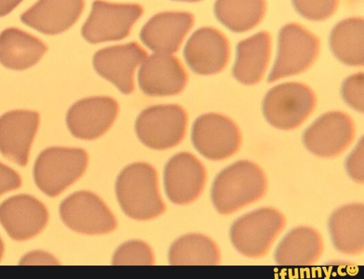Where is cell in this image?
Here are the masks:
<instances>
[{"mask_svg":"<svg viewBox=\"0 0 364 279\" xmlns=\"http://www.w3.org/2000/svg\"><path fill=\"white\" fill-rule=\"evenodd\" d=\"M147 56L136 42L109 46L97 50L92 60L96 72L125 94L134 89L135 69Z\"/></svg>","mask_w":364,"mask_h":279,"instance_id":"cell-14","label":"cell"},{"mask_svg":"<svg viewBox=\"0 0 364 279\" xmlns=\"http://www.w3.org/2000/svg\"><path fill=\"white\" fill-rule=\"evenodd\" d=\"M116 193L122 210L132 219L149 220L166 210L156 171L148 163H135L124 168L117 180Z\"/></svg>","mask_w":364,"mask_h":279,"instance_id":"cell-2","label":"cell"},{"mask_svg":"<svg viewBox=\"0 0 364 279\" xmlns=\"http://www.w3.org/2000/svg\"><path fill=\"white\" fill-rule=\"evenodd\" d=\"M355 135L352 118L342 111H331L317 119L304 133L305 147L322 158H333L343 153Z\"/></svg>","mask_w":364,"mask_h":279,"instance_id":"cell-11","label":"cell"},{"mask_svg":"<svg viewBox=\"0 0 364 279\" xmlns=\"http://www.w3.org/2000/svg\"><path fill=\"white\" fill-rule=\"evenodd\" d=\"M285 225V217L279 210L262 207L236 219L230 227V237L240 253L260 258L269 252Z\"/></svg>","mask_w":364,"mask_h":279,"instance_id":"cell-3","label":"cell"},{"mask_svg":"<svg viewBox=\"0 0 364 279\" xmlns=\"http://www.w3.org/2000/svg\"><path fill=\"white\" fill-rule=\"evenodd\" d=\"M320 48L318 38L299 23H291L282 28L278 54L267 81L304 72L316 60Z\"/></svg>","mask_w":364,"mask_h":279,"instance_id":"cell-7","label":"cell"},{"mask_svg":"<svg viewBox=\"0 0 364 279\" xmlns=\"http://www.w3.org/2000/svg\"><path fill=\"white\" fill-rule=\"evenodd\" d=\"M193 23L194 16L190 12H161L145 23L141 30L140 38L153 51L176 53Z\"/></svg>","mask_w":364,"mask_h":279,"instance_id":"cell-19","label":"cell"},{"mask_svg":"<svg viewBox=\"0 0 364 279\" xmlns=\"http://www.w3.org/2000/svg\"><path fill=\"white\" fill-rule=\"evenodd\" d=\"M173 1H186V2H198L201 0H173Z\"/></svg>","mask_w":364,"mask_h":279,"instance_id":"cell-34","label":"cell"},{"mask_svg":"<svg viewBox=\"0 0 364 279\" xmlns=\"http://www.w3.org/2000/svg\"><path fill=\"white\" fill-rule=\"evenodd\" d=\"M230 48L226 36L212 27L196 31L188 40L183 56L196 74L210 75L221 72L227 65Z\"/></svg>","mask_w":364,"mask_h":279,"instance_id":"cell-13","label":"cell"},{"mask_svg":"<svg viewBox=\"0 0 364 279\" xmlns=\"http://www.w3.org/2000/svg\"><path fill=\"white\" fill-rule=\"evenodd\" d=\"M323 241L320 233L309 226L291 229L278 245L274 258L280 266L314 265L323 254Z\"/></svg>","mask_w":364,"mask_h":279,"instance_id":"cell-22","label":"cell"},{"mask_svg":"<svg viewBox=\"0 0 364 279\" xmlns=\"http://www.w3.org/2000/svg\"><path fill=\"white\" fill-rule=\"evenodd\" d=\"M119 112L117 102L111 97L95 96L82 99L68 110L66 122L76 138L93 140L106 133Z\"/></svg>","mask_w":364,"mask_h":279,"instance_id":"cell-12","label":"cell"},{"mask_svg":"<svg viewBox=\"0 0 364 279\" xmlns=\"http://www.w3.org/2000/svg\"><path fill=\"white\" fill-rule=\"evenodd\" d=\"M21 185L19 175L13 169L0 163V195L16 190Z\"/></svg>","mask_w":364,"mask_h":279,"instance_id":"cell-31","label":"cell"},{"mask_svg":"<svg viewBox=\"0 0 364 279\" xmlns=\"http://www.w3.org/2000/svg\"><path fill=\"white\" fill-rule=\"evenodd\" d=\"M267 187V178L262 168L252 161L241 160L216 176L211 198L216 210L227 215L261 199Z\"/></svg>","mask_w":364,"mask_h":279,"instance_id":"cell-1","label":"cell"},{"mask_svg":"<svg viewBox=\"0 0 364 279\" xmlns=\"http://www.w3.org/2000/svg\"><path fill=\"white\" fill-rule=\"evenodd\" d=\"M272 48V38L261 31L240 41L237 46V58L233 75L240 82L251 85L258 83L267 70Z\"/></svg>","mask_w":364,"mask_h":279,"instance_id":"cell-23","label":"cell"},{"mask_svg":"<svg viewBox=\"0 0 364 279\" xmlns=\"http://www.w3.org/2000/svg\"><path fill=\"white\" fill-rule=\"evenodd\" d=\"M296 11L311 21H323L336 11L339 0H292Z\"/></svg>","mask_w":364,"mask_h":279,"instance_id":"cell-29","label":"cell"},{"mask_svg":"<svg viewBox=\"0 0 364 279\" xmlns=\"http://www.w3.org/2000/svg\"><path fill=\"white\" fill-rule=\"evenodd\" d=\"M188 116L178 104L149 106L138 116L135 130L146 146L165 150L179 144L186 134Z\"/></svg>","mask_w":364,"mask_h":279,"instance_id":"cell-6","label":"cell"},{"mask_svg":"<svg viewBox=\"0 0 364 279\" xmlns=\"http://www.w3.org/2000/svg\"><path fill=\"white\" fill-rule=\"evenodd\" d=\"M364 75L363 72L348 77L343 82L342 94L346 102L355 110L363 112Z\"/></svg>","mask_w":364,"mask_h":279,"instance_id":"cell-30","label":"cell"},{"mask_svg":"<svg viewBox=\"0 0 364 279\" xmlns=\"http://www.w3.org/2000/svg\"><path fill=\"white\" fill-rule=\"evenodd\" d=\"M330 45L334 55L350 66L364 63V21L351 17L337 23L330 35Z\"/></svg>","mask_w":364,"mask_h":279,"instance_id":"cell-25","label":"cell"},{"mask_svg":"<svg viewBox=\"0 0 364 279\" xmlns=\"http://www.w3.org/2000/svg\"><path fill=\"white\" fill-rule=\"evenodd\" d=\"M4 243L0 237V260L2 258V256L4 254Z\"/></svg>","mask_w":364,"mask_h":279,"instance_id":"cell-33","label":"cell"},{"mask_svg":"<svg viewBox=\"0 0 364 279\" xmlns=\"http://www.w3.org/2000/svg\"><path fill=\"white\" fill-rule=\"evenodd\" d=\"M143 11L142 6L138 4H115L95 0L82 26V35L91 43L122 40L129 34Z\"/></svg>","mask_w":364,"mask_h":279,"instance_id":"cell-8","label":"cell"},{"mask_svg":"<svg viewBox=\"0 0 364 279\" xmlns=\"http://www.w3.org/2000/svg\"><path fill=\"white\" fill-rule=\"evenodd\" d=\"M206 177L205 168L196 156L187 152L179 153L165 167L166 195L175 204L191 203L201 195Z\"/></svg>","mask_w":364,"mask_h":279,"instance_id":"cell-15","label":"cell"},{"mask_svg":"<svg viewBox=\"0 0 364 279\" xmlns=\"http://www.w3.org/2000/svg\"><path fill=\"white\" fill-rule=\"evenodd\" d=\"M138 81L141 90L145 94L171 96L183 90L188 75L176 57L156 53L149 56L141 66Z\"/></svg>","mask_w":364,"mask_h":279,"instance_id":"cell-17","label":"cell"},{"mask_svg":"<svg viewBox=\"0 0 364 279\" xmlns=\"http://www.w3.org/2000/svg\"><path fill=\"white\" fill-rule=\"evenodd\" d=\"M334 247L348 255H358L364 250V205L345 204L336 209L328 221Z\"/></svg>","mask_w":364,"mask_h":279,"instance_id":"cell-21","label":"cell"},{"mask_svg":"<svg viewBox=\"0 0 364 279\" xmlns=\"http://www.w3.org/2000/svg\"><path fill=\"white\" fill-rule=\"evenodd\" d=\"M191 139L194 147L204 157L221 160L239 151L242 138L238 126L231 119L220 114L208 113L194 121Z\"/></svg>","mask_w":364,"mask_h":279,"instance_id":"cell-9","label":"cell"},{"mask_svg":"<svg viewBox=\"0 0 364 279\" xmlns=\"http://www.w3.org/2000/svg\"><path fill=\"white\" fill-rule=\"evenodd\" d=\"M39 124V114L14 110L0 117V151L21 166L26 165L29 150Z\"/></svg>","mask_w":364,"mask_h":279,"instance_id":"cell-18","label":"cell"},{"mask_svg":"<svg viewBox=\"0 0 364 279\" xmlns=\"http://www.w3.org/2000/svg\"><path fill=\"white\" fill-rule=\"evenodd\" d=\"M63 221L70 229L85 234H104L117 228V219L104 201L89 191L76 192L60 206Z\"/></svg>","mask_w":364,"mask_h":279,"instance_id":"cell-10","label":"cell"},{"mask_svg":"<svg viewBox=\"0 0 364 279\" xmlns=\"http://www.w3.org/2000/svg\"><path fill=\"white\" fill-rule=\"evenodd\" d=\"M47 50L41 40L18 28H6L0 34V62L9 69L22 70L33 66Z\"/></svg>","mask_w":364,"mask_h":279,"instance_id":"cell-24","label":"cell"},{"mask_svg":"<svg viewBox=\"0 0 364 279\" xmlns=\"http://www.w3.org/2000/svg\"><path fill=\"white\" fill-rule=\"evenodd\" d=\"M316 105V94L309 87L299 82H286L272 87L266 94L263 112L272 126L291 130L303 124Z\"/></svg>","mask_w":364,"mask_h":279,"instance_id":"cell-5","label":"cell"},{"mask_svg":"<svg viewBox=\"0 0 364 279\" xmlns=\"http://www.w3.org/2000/svg\"><path fill=\"white\" fill-rule=\"evenodd\" d=\"M23 0H0V16L9 13Z\"/></svg>","mask_w":364,"mask_h":279,"instance_id":"cell-32","label":"cell"},{"mask_svg":"<svg viewBox=\"0 0 364 279\" xmlns=\"http://www.w3.org/2000/svg\"><path fill=\"white\" fill-rule=\"evenodd\" d=\"M87 162V153L81 148H46L40 153L35 163L36 183L48 196L56 197L81 177Z\"/></svg>","mask_w":364,"mask_h":279,"instance_id":"cell-4","label":"cell"},{"mask_svg":"<svg viewBox=\"0 0 364 279\" xmlns=\"http://www.w3.org/2000/svg\"><path fill=\"white\" fill-rule=\"evenodd\" d=\"M85 0H39L21 16L25 24L48 35L60 33L79 18Z\"/></svg>","mask_w":364,"mask_h":279,"instance_id":"cell-20","label":"cell"},{"mask_svg":"<svg viewBox=\"0 0 364 279\" xmlns=\"http://www.w3.org/2000/svg\"><path fill=\"white\" fill-rule=\"evenodd\" d=\"M154 254L151 247L142 241L125 242L115 251L114 265H153Z\"/></svg>","mask_w":364,"mask_h":279,"instance_id":"cell-28","label":"cell"},{"mask_svg":"<svg viewBox=\"0 0 364 279\" xmlns=\"http://www.w3.org/2000/svg\"><path fill=\"white\" fill-rule=\"evenodd\" d=\"M265 0H216L214 11L217 18L230 31H247L263 19Z\"/></svg>","mask_w":364,"mask_h":279,"instance_id":"cell-27","label":"cell"},{"mask_svg":"<svg viewBox=\"0 0 364 279\" xmlns=\"http://www.w3.org/2000/svg\"><path fill=\"white\" fill-rule=\"evenodd\" d=\"M48 219L44 204L31 195H15L0 204V223L9 236L16 241H25L38 234Z\"/></svg>","mask_w":364,"mask_h":279,"instance_id":"cell-16","label":"cell"},{"mask_svg":"<svg viewBox=\"0 0 364 279\" xmlns=\"http://www.w3.org/2000/svg\"><path fill=\"white\" fill-rule=\"evenodd\" d=\"M171 265L215 266L220 263V252L216 243L207 236L189 234L178 239L168 253Z\"/></svg>","mask_w":364,"mask_h":279,"instance_id":"cell-26","label":"cell"}]
</instances>
